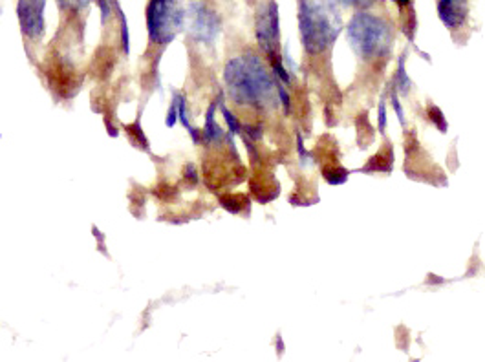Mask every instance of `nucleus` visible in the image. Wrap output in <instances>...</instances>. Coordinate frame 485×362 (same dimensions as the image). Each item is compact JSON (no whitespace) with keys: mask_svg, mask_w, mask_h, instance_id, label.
Here are the masks:
<instances>
[{"mask_svg":"<svg viewBox=\"0 0 485 362\" xmlns=\"http://www.w3.org/2000/svg\"><path fill=\"white\" fill-rule=\"evenodd\" d=\"M467 11L465 2H440V15L449 26H456L463 21Z\"/></svg>","mask_w":485,"mask_h":362,"instance_id":"7ed1b4c3","label":"nucleus"},{"mask_svg":"<svg viewBox=\"0 0 485 362\" xmlns=\"http://www.w3.org/2000/svg\"><path fill=\"white\" fill-rule=\"evenodd\" d=\"M303 32L308 49H322L335 37V29L326 21V16L322 15V8L319 5L309 8V27H303Z\"/></svg>","mask_w":485,"mask_h":362,"instance_id":"f03ea898","label":"nucleus"},{"mask_svg":"<svg viewBox=\"0 0 485 362\" xmlns=\"http://www.w3.org/2000/svg\"><path fill=\"white\" fill-rule=\"evenodd\" d=\"M385 35V27L377 21H374V16H355L350 24V37L353 43H357L359 49H364L372 53Z\"/></svg>","mask_w":485,"mask_h":362,"instance_id":"f257e3e1","label":"nucleus"}]
</instances>
